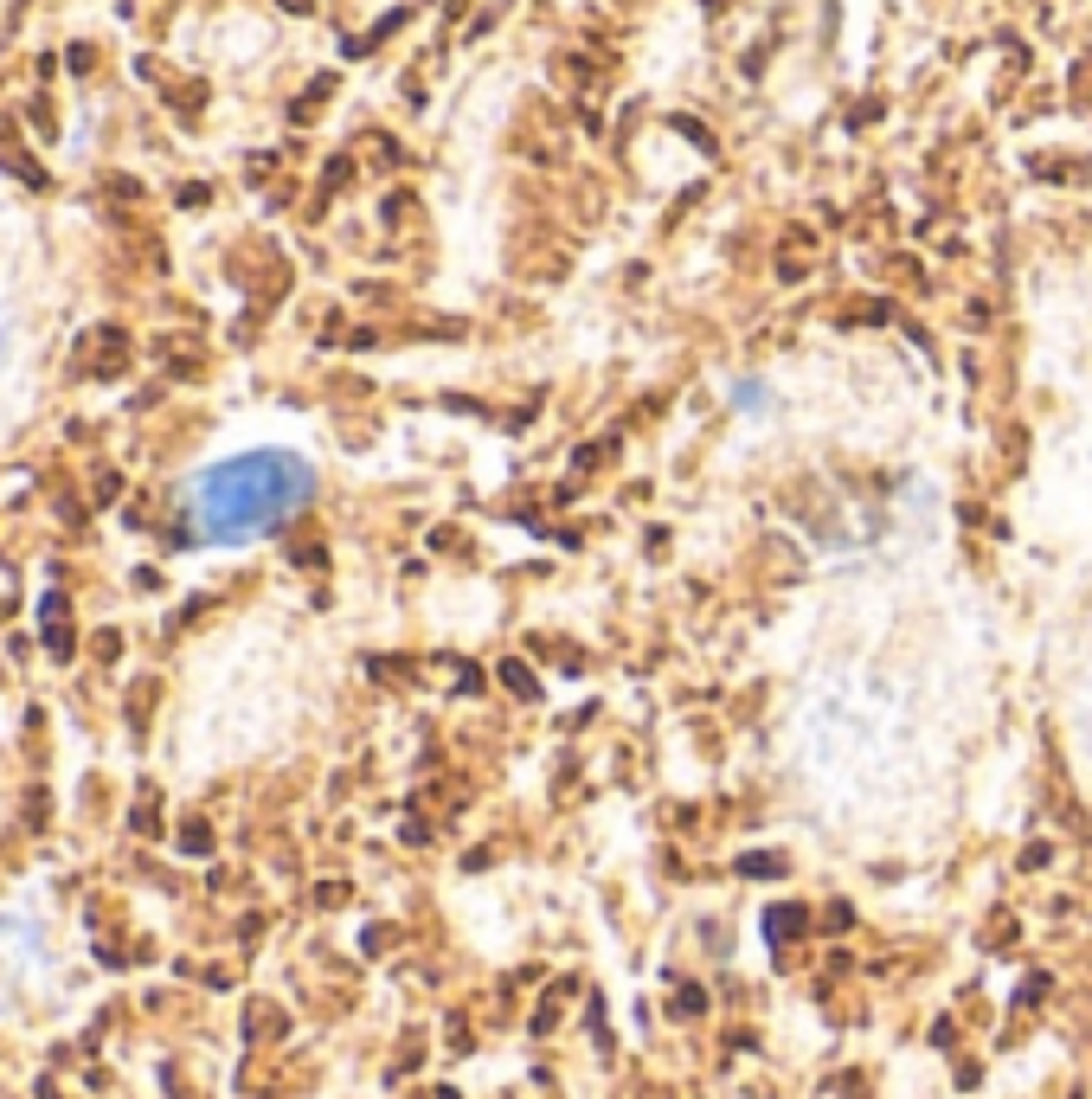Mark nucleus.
<instances>
[{
    "label": "nucleus",
    "instance_id": "9",
    "mask_svg": "<svg viewBox=\"0 0 1092 1099\" xmlns=\"http://www.w3.org/2000/svg\"><path fill=\"white\" fill-rule=\"evenodd\" d=\"M328 97H334V78H315V84H309V91H303L296 103H289V122H309V116H315V110H322Z\"/></svg>",
    "mask_w": 1092,
    "mask_h": 1099
},
{
    "label": "nucleus",
    "instance_id": "16",
    "mask_svg": "<svg viewBox=\"0 0 1092 1099\" xmlns=\"http://www.w3.org/2000/svg\"><path fill=\"white\" fill-rule=\"evenodd\" d=\"M149 707H155V682H141L129 695V726H149Z\"/></svg>",
    "mask_w": 1092,
    "mask_h": 1099
},
{
    "label": "nucleus",
    "instance_id": "3",
    "mask_svg": "<svg viewBox=\"0 0 1092 1099\" xmlns=\"http://www.w3.org/2000/svg\"><path fill=\"white\" fill-rule=\"evenodd\" d=\"M515 270L534 277V283H553V277L565 270V251H559V245H527V251H515Z\"/></svg>",
    "mask_w": 1092,
    "mask_h": 1099
},
{
    "label": "nucleus",
    "instance_id": "21",
    "mask_svg": "<svg viewBox=\"0 0 1092 1099\" xmlns=\"http://www.w3.org/2000/svg\"><path fill=\"white\" fill-rule=\"evenodd\" d=\"M26 122H33L39 135H52V129H58V122H52V103H45V97H33V103H26Z\"/></svg>",
    "mask_w": 1092,
    "mask_h": 1099
},
{
    "label": "nucleus",
    "instance_id": "20",
    "mask_svg": "<svg viewBox=\"0 0 1092 1099\" xmlns=\"http://www.w3.org/2000/svg\"><path fill=\"white\" fill-rule=\"evenodd\" d=\"M778 245H784V251H810V245H817V232H810V226H784V232H778Z\"/></svg>",
    "mask_w": 1092,
    "mask_h": 1099
},
{
    "label": "nucleus",
    "instance_id": "17",
    "mask_svg": "<svg viewBox=\"0 0 1092 1099\" xmlns=\"http://www.w3.org/2000/svg\"><path fill=\"white\" fill-rule=\"evenodd\" d=\"M411 212H418V199H411V193H386V226H405Z\"/></svg>",
    "mask_w": 1092,
    "mask_h": 1099
},
{
    "label": "nucleus",
    "instance_id": "11",
    "mask_svg": "<svg viewBox=\"0 0 1092 1099\" xmlns=\"http://www.w3.org/2000/svg\"><path fill=\"white\" fill-rule=\"evenodd\" d=\"M1067 103H1073V110H1092V52L1073 64V78H1067Z\"/></svg>",
    "mask_w": 1092,
    "mask_h": 1099
},
{
    "label": "nucleus",
    "instance_id": "15",
    "mask_svg": "<svg viewBox=\"0 0 1092 1099\" xmlns=\"http://www.w3.org/2000/svg\"><path fill=\"white\" fill-rule=\"evenodd\" d=\"M360 149H367V155H373L380 168H399V161H405V155H399V141H392V135H367V141H360Z\"/></svg>",
    "mask_w": 1092,
    "mask_h": 1099
},
{
    "label": "nucleus",
    "instance_id": "6",
    "mask_svg": "<svg viewBox=\"0 0 1092 1099\" xmlns=\"http://www.w3.org/2000/svg\"><path fill=\"white\" fill-rule=\"evenodd\" d=\"M617 451H623V437H598V444H578V451H572V463H578V476H592V470H604Z\"/></svg>",
    "mask_w": 1092,
    "mask_h": 1099
},
{
    "label": "nucleus",
    "instance_id": "7",
    "mask_svg": "<svg viewBox=\"0 0 1092 1099\" xmlns=\"http://www.w3.org/2000/svg\"><path fill=\"white\" fill-rule=\"evenodd\" d=\"M1041 180H1092V161H1060V155H1041V161H1029Z\"/></svg>",
    "mask_w": 1092,
    "mask_h": 1099
},
{
    "label": "nucleus",
    "instance_id": "13",
    "mask_svg": "<svg viewBox=\"0 0 1092 1099\" xmlns=\"http://www.w3.org/2000/svg\"><path fill=\"white\" fill-rule=\"evenodd\" d=\"M887 277H894L900 289H925V270H919L906 251H894V258H887Z\"/></svg>",
    "mask_w": 1092,
    "mask_h": 1099
},
{
    "label": "nucleus",
    "instance_id": "2",
    "mask_svg": "<svg viewBox=\"0 0 1092 1099\" xmlns=\"http://www.w3.org/2000/svg\"><path fill=\"white\" fill-rule=\"evenodd\" d=\"M78 366H84V374H97V380H110V374H122V366H129V335H122L116 322H103V328H91V335L78 341Z\"/></svg>",
    "mask_w": 1092,
    "mask_h": 1099
},
{
    "label": "nucleus",
    "instance_id": "18",
    "mask_svg": "<svg viewBox=\"0 0 1092 1099\" xmlns=\"http://www.w3.org/2000/svg\"><path fill=\"white\" fill-rule=\"evenodd\" d=\"M91 656H97V663H116V656H122V637H116V630H97V637H91Z\"/></svg>",
    "mask_w": 1092,
    "mask_h": 1099
},
{
    "label": "nucleus",
    "instance_id": "8",
    "mask_svg": "<svg viewBox=\"0 0 1092 1099\" xmlns=\"http://www.w3.org/2000/svg\"><path fill=\"white\" fill-rule=\"evenodd\" d=\"M347 180H353V155H334V161L322 168V193H315V212H322V206H328V199H334V193H341Z\"/></svg>",
    "mask_w": 1092,
    "mask_h": 1099
},
{
    "label": "nucleus",
    "instance_id": "14",
    "mask_svg": "<svg viewBox=\"0 0 1092 1099\" xmlns=\"http://www.w3.org/2000/svg\"><path fill=\"white\" fill-rule=\"evenodd\" d=\"M168 103H174L187 122H193V116H199V103H206V84H174V91H168Z\"/></svg>",
    "mask_w": 1092,
    "mask_h": 1099
},
{
    "label": "nucleus",
    "instance_id": "10",
    "mask_svg": "<svg viewBox=\"0 0 1092 1099\" xmlns=\"http://www.w3.org/2000/svg\"><path fill=\"white\" fill-rule=\"evenodd\" d=\"M887 316H894L887 297H855V303H842V322H887Z\"/></svg>",
    "mask_w": 1092,
    "mask_h": 1099
},
{
    "label": "nucleus",
    "instance_id": "12",
    "mask_svg": "<svg viewBox=\"0 0 1092 1099\" xmlns=\"http://www.w3.org/2000/svg\"><path fill=\"white\" fill-rule=\"evenodd\" d=\"M501 688H515L521 701H534V695H540V682H534V669L521 663V656H515V663H501Z\"/></svg>",
    "mask_w": 1092,
    "mask_h": 1099
},
{
    "label": "nucleus",
    "instance_id": "4",
    "mask_svg": "<svg viewBox=\"0 0 1092 1099\" xmlns=\"http://www.w3.org/2000/svg\"><path fill=\"white\" fill-rule=\"evenodd\" d=\"M0 168H7L14 180H26V187H45V168H39L26 149H20V141H14L7 129H0Z\"/></svg>",
    "mask_w": 1092,
    "mask_h": 1099
},
{
    "label": "nucleus",
    "instance_id": "22",
    "mask_svg": "<svg viewBox=\"0 0 1092 1099\" xmlns=\"http://www.w3.org/2000/svg\"><path fill=\"white\" fill-rule=\"evenodd\" d=\"M116 489H122V476H116V470H103V476H97V501H110Z\"/></svg>",
    "mask_w": 1092,
    "mask_h": 1099
},
{
    "label": "nucleus",
    "instance_id": "5",
    "mask_svg": "<svg viewBox=\"0 0 1092 1099\" xmlns=\"http://www.w3.org/2000/svg\"><path fill=\"white\" fill-rule=\"evenodd\" d=\"M553 71H559V78H565L572 91H598V64H592L585 52H559V64H553Z\"/></svg>",
    "mask_w": 1092,
    "mask_h": 1099
},
{
    "label": "nucleus",
    "instance_id": "19",
    "mask_svg": "<svg viewBox=\"0 0 1092 1099\" xmlns=\"http://www.w3.org/2000/svg\"><path fill=\"white\" fill-rule=\"evenodd\" d=\"M797 932H804V913H797V907L771 913V939H797Z\"/></svg>",
    "mask_w": 1092,
    "mask_h": 1099
},
{
    "label": "nucleus",
    "instance_id": "1",
    "mask_svg": "<svg viewBox=\"0 0 1092 1099\" xmlns=\"http://www.w3.org/2000/svg\"><path fill=\"white\" fill-rule=\"evenodd\" d=\"M515 149H521V161H534V168H559V155H565V122H559V110H553L546 97L527 103V122L515 129Z\"/></svg>",
    "mask_w": 1092,
    "mask_h": 1099
}]
</instances>
